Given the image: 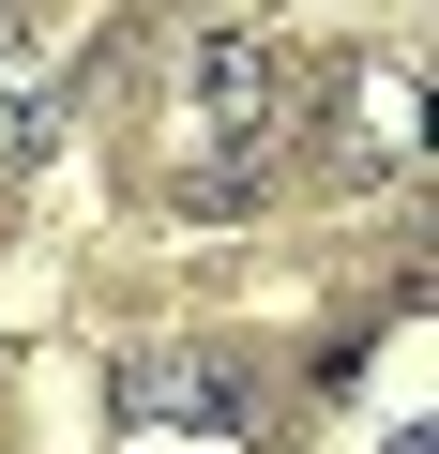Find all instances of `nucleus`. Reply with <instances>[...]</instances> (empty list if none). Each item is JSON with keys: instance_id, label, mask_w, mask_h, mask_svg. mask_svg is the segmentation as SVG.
Instances as JSON below:
<instances>
[{"instance_id": "2", "label": "nucleus", "mask_w": 439, "mask_h": 454, "mask_svg": "<svg viewBox=\"0 0 439 454\" xmlns=\"http://www.w3.org/2000/svg\"><path fill=\"white\" fill-rule=\"evenodd\" d=\"M61 91H76V31L61 16H16V46H0V167H46Z\"/></svg>"}, {"instance_id": "3", "label": "nucleus", "mask_w": 439, "mask_h": 454, "mask_svg": "<svg viewBox=\"0 0 439 454\" xmlns=\"http://www.w3.org/2000/svg\"><path fill=\"white\" fill-rule=\"evenodd\" d=\"M122 409H137V424H243V364H212V348H137V364H122Z\"/></svg>"}, {"instance_id": "1", "label": "nucleus", "mask_w": 439, "mask_h": 454, "mask_svg": "<svg viewBox=\"0 0 439 454\" xmlns=\"http://www.w3.org/2000/svg\"><path fill=\"white\" fill-rule=\"evenodd\" d=\"M273 121H288L273 31H243V16H182L167 31V182L182 197H243L258 152H273Z\"/></svg>"}, {"instance_id": "4", "label": "nucleus", "mask_w": 439, "mask_h": 454, "mask_svg": "<svg viewBox=\"0 0 439 454\" xmlns=\"http://www.w3.org/2000/svg\"><path fill=\"white\" fill-rule=\"evenodd\" d=\"M394 454H424V424H409V439H394Z\"/></svg>"}, {"instance_id": "5", "label": "nucleus", "mask_w": 439, "mask_h": 454, "mask_svg": "<svg viewBox=\"0 0 439 454\" xmlns=\"http://www.w3.org/2000/svg\"><path fill=\"white\" fill-rule=\"evenodd\" d=\"M0 46H16V16H0Z\"/></svg>"}]
</instances>
